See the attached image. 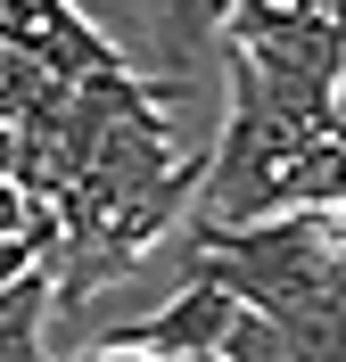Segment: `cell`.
Wrapping results in <instances>:
<instances>
[{"label": "cell", "instance_id": "obj_1", "mask_svg": "<svg viewBox=\"0 0 346 362\" xmlns=\"http://www.w3.org/2000/svg\"><path fill=\"white\" fill-rule=\"evenodd\" d=\"M198 181H207V157H173L165 124H115L91 148V165L74 173V189L58 198V214H67V239L50 255L58 305L74 313L108 280H124L198 206Z\"/></svg>", "mask_w": 346, "mask_h": 362}, {"label": "cell", "instance_id": "obj_2", "mask_svg": "<svg viewBox=\"0 0 346 362\" xmlns=\"http://www.w3.org/2000/svg\"><path fill=\"white\" fill-rule=\"evenodd\" d=\"M0 42L17 49V58H33V66L67 74V83L132 74V66H124V49H115L108 33H91L74 0H0Z\"/></svg>", "mask_w": 346, "mask_h": 362}, {"label": "cell", "instance_id": "obj_3", "mask_svg": "<svg viewBox=\"0 0 346 362\" xmlns=\"http://www.w3.org/2000/svg\"><path fill=\"white\" fill-rule=\"evenodd\" d=\"M231 321H239V296H231L223 280H207V272H190V280L165 296L157 313H140V321H124V329H108L99 346L157 354V362H190V354H214V346L231 338Z\"/></svg>", "mask_w": 346, "mask_h": 362}, {"label": "cell", "instance_id": "obj_4", "mask_svg": "<svg viewBox=\"0 0 346 362\" xmlns=\"http://www.w3.org/2000/svg\"><path fill=\"white\" fill-rule=\"evenodd\" d=\"M50 313H58V272L33 264L25 280H8L0 288V362H58L50 354Z\"/></svg>", "mask_w": 346, "mask_h": 362}, {"label": "cell", "instance_id": "obj_5", "mask_svg": "<svg viewBox=\"0 0 346 362\" xmlns=\"http://www.w3.org/2000/svg\"><path fill=\"white\" fill-rule=\"evenodd\" d=\"M149 17H157V33H165V58L182 66L198 42H223L231 0H149Z\"/></svg>", "mask_w": 346, "mask_h": 362}, {"label": "cell", "instance_id": "obj_6", "mask_svg": "<svg viewBox=\"0 0 346 362\" xmlns=\"http://www.w3.org/2000/svg\"><path fill=\"white\" fill-rule=\"evenodd\" d=\"M223 362H297V354H289V338H280L272 313L239 305V321H231V338H223Z\"/></svg>", "mask_w": 346, "mask_h": 362}, {"label": "cell", "instance_id": "obj_7", "mask_svg": "<svg viewBox=\"0 0 346 362\" xmlns=\"http://www.w3.org/2000/svg\"><path fill=\"white\" fill-rule=\"evenodd\" d=\"M25 223H33V198H25V189H17L8 173H0V239H17Z\"/></svg>", "mask_w": 346, "mask_h": 362}, {"label": "cell", "instance_id": "obj_8", "mask_svg": "<svg viewBox=\"0 0 346 362\" xmlns=\"http://www.w3.org/2000/svg\"><path fill=\"white\" fill-rule=\"evenodd\" d=\"M83 362H157V354H124V346H91Z\"/></svg>", "mask_w": 346, "mask_h": 362}, {"label": "cell", "instance_id": "obj_9", "mask_svg": "<svg viewBox=\"0 0 346 362\" xmlns=\"http://www.w3.org/2000/svg\"><path fill=\"white\" fill-rule=\"evenodd\" d=\"M330 132H338V140H346V90H338V115H330Z\"/></svg>", "mask_w": 346, "mask_h": 362}, {"label": "cell", "instance_id": "obj_10", "mask_svg": "<svg viewBox=\"0 0 346 362\" xmlns=\"http://www.w3.org/2000/svg\"><path fill=\"white\" fill-rule=\"evenodd\" d=\"M338 288H346V272H338Z\"/></svg>", "mask_w": 346, "mask_h": 362}]
</instances>
